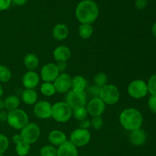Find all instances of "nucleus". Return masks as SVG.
<instances>
[{
    "label": "nucleus",
    "mask_w": 156,
    "mask_h": 156,
    "mask_svg": "<svg viewBox=\"0 0 156 156\" xmlns=\"http://www.w3.org/2000/svg\"><path fill=\"white\" fill-rule=\"evenodd\" d=\"M75 14L81 24H91L98 17L99 8L92 0H83L77 5Z\"/></svg>",
    "instance_id": "1"
},
{
    "label": "nucleus",
    "mask_w": 156,
    "mask_h": 156,
    "mask_svg": "<svg viewBox=\"0 0 156 156\" xmlns=\"http://www.w3.org/2000/svg\"><path fill=\"white\" fill-rule=\"evenodd\" d=\"M120 123L125 129L133 131L141 128L143 123V117L136 108L124 109L120 114Z\"/></svg>",
    "instance_id": "2"
},
{
    "label": "nucleus",
    "mask_w": 156,
    "mask_h": 156,
    "mask_svg": "<svg viewBox=\"0 0 156 156\" xmlns=\"http://www.w3.org/2000/svg\"><path fill=\"white\" fill-rule=\"evenodd\" d=\"M73 110L65 101L56 102L52 105V117L59 123H66L71 119Z\"/></svg>",
    "instance_id": "3"
},
{
    "label": "nucleus",
    "mask_w": 156,
    "mask_h": 156,
    "mask_svg": "<svg viewBox=\"0 0 156 156\" xmlns=\"http://www.w3.org/2000/svg\"><path fill=\"white\" fill-rule=\"evenodd\" d=\"M8 123L15 129L21 130L29 123V117L27 113L21 109H16L9 111Z\"/></svg>",
    "instance_id": "4"
},
{
    "label": "nucleus",
    "mask_w": 156,
    "mask_h": 156,
    "mask_svg": "<svg viewBox=\"0 0 156 156\" xmlns=\"http://www.w3.org/2000/svg\"><path fill=\"white\" fill-rule=\"evenodd\" d=\"M99 98L104 101L105 105H114L119 101L120 98V92L118 88L112 84H107L101 88Z\"/></svg>",
    "instance_id": "5"
},
{
    "label": "nucleus",
    "mask_w": 156,
    "mask_h": 156,
    "mask_svg": "<svg viewBox=\"0 0 156 156\" xmlns=\"http://www.w3.org/2000/svg\"><path fill=\"white\" fill-rule=\"evenodd\" d=\"M41 129L37 123H28L21 129L20 136L24 142L31 145L37 142L41 136Z\"/></svg>",
    "instance_id": "6"
},
{
    "label": "nucleus",
    "mask_w": 156,
    "mask_h": 156,
    "mask_svg": "<svg viewBox=\"0 0 156 156\" xmlns=\"http://www.w3.org/2000/svg\"><path fill=\"white\" fill-rule=\"evenodd\" d=\"M66 103L72 110L85 107L87 105V94L85 91H76L70 90L66 96Z\"/></svg>",
    "instance_id": "7"
},
{
    "label": "nucleus",
    "mask_w": 156,
    "mask_h": 156,
    "mask_svg": "<svg viewBox=\"0 0 156 156\" xmlns=\"http://www.w3.org/2000/svg\"><path fill=\"white\" fill-rule=\"evenodd\" d=\"M127 91L129 95L133 98H143L149 92L147 83L143 80H140V79L133 80L128 85Z\"/></svg>",
    "instance_id": "8"
},
{
    "label": "nucleus",
    "mask_w": 156,
    "mask_h": 156,
    "mask_svg": "<svg viewBox=\"0 0 156 156\" xmlns=\"http://www.w3.org/2000/svg\"><path fill=\"white\" fill-rule=\"evenodd\" d=\"M91 137L88 129L78 128L70 134L69 141L77 148H80L88 145L91 141Z\"/></svg>",
    "instance_id": "9"
},
{
    "label": "nucleus",
    "mask_w": 156,
    "mask_h": 156,
    "mask_svg": "<svg viewBox=\"0 0 156 156\" xmlns=\"http://www.w3.org/2000/svg\"><path fill=\"white\" fill-rule=\"evenodd\" d=\"M53 85L56 92L65 94L69 92L72 88V78L67 73H60L53 82Z\"/></svg>",
    "instance_id": "10"
},
{
    "label": "nucleus",
    "mask_w": 156,
    "mask_h": 156,
    "mask_svg": "<svg viewBox=\"0 0 156 156\" xmlns=\"http://www.w3.org/2000/svg\"><path fill=\"white\" fill-rule=\"evenodd\" d=\"M105 104L99 97L92 98L87 102L86 109L88 114L94 117H101L105 111Z\"/></svg>",
    "instance_id": "11"
},
{
    "label": "nucleus",
    "mask_w": 156,
    "mask_h": 156,
    "mask_svg": "<svg viewBox=\"0 0 156 156\" xmlns=\"http://www.w3.org/2000/svg\"><path fill=\"white\" fill-rule=\"evenodd\" d=\"M34 114L37 118L48 119L52 117V105L47 101H40L34 107Z\"/></svg>",
    "instance_id": "12"
},
{
    "label": "nucleus",
    "mask_w": 156,
    "mask_h": 156,
    "mask_svg": "<svg viewBox=\"0 0 156 156\" xmlns=\"http://www.w3.org/2000/svg\"><path fill=\"white\" fill-rule=\"evenodd\" d=\"M59 74L56 64L51 62L44 65L41 71V79L44 82H53Z\"/></svg>",
    "instance_id": "13"
},
{
    "label": "nucleus",
    "mask_w": 156,
    "mask_h": 156,
    "mask_svg": "<svg viewBox=\"0 0 156 156\" xmlns=\"http://www.w3.org/2000/svg\"><path fill=\"white\" fill-rule=\"evenodd\" d=\"M22 83L26 89H34L40 83V76L36 72L28 71L23 76Z\"/></svg>",
    "instance_id": "14"
},
{
    "label": "nucleus",
    "mask_w": 156,
    "mask_h": 156,
    "mask_svg": "<svg viewBox=\"0 0 156 156\" xmlns=\"http://www.w3.org/2000/svg\"><path fill=\"white\" fill-rule=\"evenodd\" d=\"M12 141L15 144V152L18 156H26L29 153L30 145L22 140L20 134H16L12 137Z\"/></svg>",
    "instance_id": "15"
},
{
    "label": "nucleus",
    "mask_w": 156,
    "mask_h": 156,
    "mask_svg": "<svg viewBox=\"0 0 156 156\" xmlns=\"http://www.w3.org/2000/svg\"><path fill=\"white\" fill-rule=\"evenodd\" d=\"M56 156H79L78 148L69 140H67L63 144L58 146Z\"/></svg>",
    "instance_id": "16"
},
{
    "label": "nucleus",
    "mask_w": 156,
    "mask_h": 156,
    "mask_svg": "<svg viewBox=\"0 0 156 156\" xmlns=\"http://www.w3.org/2000/svg\"><path fill=\"white\" fill-rule=\"evenodd\" d=\"M146 133L145 130L140 128L131 131L129 136V140L132 145L135 146H141L146 141Z\"/></svg>",
    "instance_id": "17"
},
{
    "label": "nucleus",
    "mask_w": 156,
    "mask_h": 156,
    "mask_svg": "<svg viewBox=\"0 0 156 156\" xmlns=\"http://www.w3.org/2000/svg\"><path fill=\"white\" fill-rule=\"evenodd\" d=\"M72 52L66 46H59L53 51V58L57 62H66L70 59Z\"/></svg>",
    "instance_id": "18"
},
{
    "label": "nucleus",
    "mask_w": 156,
    "mask_h": 156,
    "mask_svg": "<svg viewBox=\"0 0 156 156\" xmlns=\"http://www.w3.org/2000/svg\"><path fill=\"white\" fill-rule=\"evenodd\" d=\"M48 140L50 145L53 146H59L67 141L66 135L62 131L54 129L50 132L48 135Z\"/></svg>",
    "instance_id": "19"
},
{
    "label": "nucleus",
    "mask_w": 156,
    "mask_h": 156,
    "mask_svg": "<svg viewBox=\"0 0 156 156\" xmlns=\"http://www.w3.org/2000/svg\"><path fill=\"white\" fill-rule=\"evenodd\" d=\"M52 35L56 41H63L69 35V28L66 24H57L53 27Z\"/></svg>",
    "instance_id": "20"
},
{
    "label": "nucleus",
    "mask_w": 156,
    "mask_h": 156,
    "mask_svg": "<svg viewBox=\"0 0 156 156\" xmlns=\"http://www.w3.org/2000/svg\"><path fill=\"white\" fill-rule=\"evenodd\" d=\"M88 87V82L82 76H76L72 79V90L76 91H85Z\"/></svg>",
    "instance_id": "21"
},
{
    "label": "nucleus",
    "mask_w": 156,
    "mask_h": 156,
    "mask_svg": "<svg viewBox=\"0 0 156 156\" xmlns=\"http://www.w3.org/2000/svg\"><path fill=\"white\" fill-rule=\"evenodd\" d=\"M21 100L25 105H34L37 101V94L34 89H24L21 94Z\"/></svg>",
    "instance_id": "22"
},
{
    "label": "nucleus",
    "mask_w": 156,
    "mask_h": 156,
    "mask_svg": "<svg viewBox=\"0 0 156 156\" xmlns=\"http://www.w3.org/2000/svg\"><path fill=\"white\" fill-rule=\"evenodd\" d=\"M24 64L28 71H34L39 66V59L34 53H27L24 56Z\"/></svg>",
    "instance_id": "23"
},
{
    "label": "nucleus",
    "mask_w": 156,
    "mask_h": 156,
    "mask_svg": "<svg viewBox=\"0 0 156 156\" xmlns=\"http://www.w3.org/2000/svg\"><path fill=\"white\" fill-rule=\"evenodd\" d=\"M4 101L5 108L8 111H14V110L18 109L20 104H21V101H20L19 98L17 95H15V94L8 96Z\"/></svg>",
    "instance_id": "24"
},
{
    "label": "nucleus",
    "mask_w": 156,
    "mask_h": 156,
    "mask_svg": "<svg viewBox=\"0 0 156 156\" xmlns=\"http://www.w3.org/2000/svg\"><path fill=\"white\" fill-rule=\"evenodd\" d=\"M93 27L90 24H81L79 27V34L82 39H88L93 34Z\"/></svg>",
    "instance_id": "25"
},
{
    "label": "nucleus",
    "mask_w": 156,
    "mask_h": 156,
    "mask_svg": "<svg viewBox=\"0 0 156 156\" xmlns=\"http://www.w3.org/2000/svg\"><path fill=\"white\" fill-rule=\"evenodd\" d=\"M41 92L44 96L50 97V96H53V94H56V91L54 85H53V83H52V82H44V83L41 84Z\"/></svg>",
    "instance_id": "26"
},
{
    "label": "nucleus",
    "mask_w": 156,
    "mask_h": 156,
    "mask_svg": "<svg viewBox=\"0 0 156 156\" xmlns=\"http://www.w3.org/2000/svg\"><path fill=\"white\" fill-rule=\"evenodd\" d=\"M73 115L78 121H82V120L87 119L88 113L86 109V107H82V108L73 110Z\"/></svg>",
    "instance_id": "27"
},
{
    "label": "nucleus",
    "mask_w": 156,
    "mask_h": 156,
    "mask_svg": "<svg viewBox=\"0 0 156 156\" xmlns=\"http://www.w3.org/2000/svg\"><path fill=\"white\" fill-rule=\"evenodd\" d=\"M108 77L105 73H98L94 76V83L99 88H102L108 84Z\"/></svg>",
    "instance_id": "28"
},
{
    "label": "nucleus",
    "mask_w": 156,
    "mask_h": 156,
    "mask_svg": "<svg viewBox=\"0 0 156 156\" xmlns=\"http://www.w3.org/2000/svg\"><path fill=\"white\" fill-rule=\"evenodd\" d=\"M12 79L11 70L4 65H0V82H8Z\"/></svg>",
    "instance_id": "29"
},
{
    "label": "nucleus",
    "mask_w": 156,
    "mask_h": 156,
    "mask_svg": "<svg viewBox=\"0 0 156 156\" xmlns=\"http://www.w3.org/2000/svg\"><path fill=\"white\" fill-rule=\"evenodd\" d=\"M57 149L52 145L44 146L40 150L41 156H56Z\"/></svg>",
    "instance_id": "30"
},
{
    "label": "nucleus",
    "mask_w": 156,
    "mask_h": 156,
    "mask_svg": "<svg viewBox=\"0 0 156 156\" xmlns=\"http://www.w3.org/2000/svg\"><path fill=\"white\" fill-rule=\"evenodd\" d=\"M148 91L151 95L156 96V74L151 76L147 83Z\"/></svg>",
    "instance_id": "31"
},
{
    "label": "nucleus",
    "mask_w": 156,
    "mask_h": 156,
    "mask_svg": "<svg viewBox=\"0 0 156 156\" xmlns=\"http://www.w3.org/2000/svg\"><path fill=\"white\" fill-rule=\"evenodd\" d=\"M104 125V120L101 117H94L91 120V126L95 130H99Z\"/></svg>",
    "instance_id": "32"
},
{
    "label": "nucleus",
    "mask_w": 156,
    "mask_h": 156,
    "mask_svg": "<svg viewBox=\"0 0 156 156\" xmlns=\"http://www.w3.org/2000/svg\"><path fill=\"white\" fill-rule=\"evenodd\" d=\"M9 146V140L6 136L0 134V153H4Z\"/></svg>",
    "instance_id": "33"
},
{
    "label": "nucleus",
    "mask_w": 156,
    "mask_h": 156,
    "mask_svg": "<svg viewBox=\"0 0 156 156\" xmlns=\"http://www.w3.org/2000/svg\"><path fill=\"white\" fill-rule=\"evenodd\" d=\"M100 89L101 88H99L98 86H97L96 85H92L90 87L88 88V94H91L93 98L95 97H99V94H100Z\"/></svg>",
    "instance_id": "34"
},
{
    "label": "nucleus",
    "mask_w": 156,
    "mask_h": 156,
    "mask_svg": "<svg viewBox=\"0 0 156 156\" xmlns=\"http://www.w3.org/2000/svg\"><path fill=\"white\" fill-rule=\"evenodd\" d=\"M148 105L150 111L156 114V96L151 95L148 101Z\"/></svg>",
    "instance_id": "35"
},
{
    "label": "nucleus",
    "mask_w": 156,
    "mask_h": 156,
    "mask_svg": "<svg viewBox=\"0 0 156 156\" xmlns=\"http://www.w3.org/2000/svg\"><path fill=\"white\" fill-rule=\"evenodd\" d=\"M135 6L137 9L143 10L147 6V0H136Z\"/></svg>",
    "instance_id": "36"
},
{
    "label": "nucleus",
    "mask_w": 156,
    "mask_h": 156,
    "mask_svg": "<svg viewBox=\"0 0 156 156\" xmlns=\"http://www.w3.org/2000/svg\"><path fill=\"white\" fill-rule=\"evenodd\" d=\"M12 0H0V12L7 10L11 5Z\"/></svg>",
    "instance_id": "37"
},
{
    "label": "nucleus",
    "mask_w": 156,
    "mask_h": 156,
    "mask_svg": "<svg viewBox=\"0 0 156 156\" xmlns=\"http://www.w3.org/2000/svg\"><path fill=\"white\" fill-rule=\"evenodd\" d=\"M79 126L80 129H88V128L91 126V120L85 119V120H82V121H79Z\"/></svg>",
    "instance_id": "38"
},
{
    "label": "nucleus",
    "mask_w": 156,
    "mask_h": 156,
    "mask_svg": "<svg viewBox=\"0 0 156 156\" xmlns=\"http://www.w3.org/2000/svg\"><path fill=\"white\" fill-rule=\"evenodd\" d=\"M56 66H57L58 70H59V73H63L65 70L66 69V62H57L56 63Z\"/></svg>",
    "instance_id": "39"
},
{
    "label": "nucleus",
    "mask_w": 156,
    "mask_h": 156,
    "mask_svg": "<svg viewBox=\"0 0 156 156\" xmlns=\"http://www.w3.org/2000/svg\"><path fill=\"white\" fill-rule=\"evenodd\" d=\"M8 115H9V112L4 111V110L0 111V122L7 121Z\"/></svg>",
    "instance_id": "40"
},
{
    "label": "nucleus",
    "mask_w": 156,
    "mask_h": 156,
    "mask_svg": "<svg viewBox=\"0 0 156 156\" xmlns=\"http://www.w3.org/2000/svg\"><path fill=\"white\" fill-rule=\"evenodd\" d=\"M17 5H23L27 2V0H12Z\"/></svg>",
    "instance_id": "41"
},
{
    "label": "nucleus",
    "mask_w": 156,
    "mask_h": 156,
    "mask_svg": "<svg viewBox=\"0 0 156 156\" xmlns=\"http://www.w3.org/2000/svg\"><path fill=\"white\" fill-rule=\"evenodd\" d=\"M5 109V101L0 98V111H3Z\"/></svg>",
    "instance_id": "42"
},
{
    "label": "nucleus",
    "mask_w": 156,
    "mask_h": 156,
    "mask_svg": "<svg viewBox=\"0 0 156 156\" xmlns=\"http://www.w3.org/2000/svg\"><path fill=\"white\" fill-rule=\"evenodd\" d=\"M152 34H153L154 36L156 37V22L153 24V26H152Z\"/></svg>",
    "instance_id": "43"
},
{
    "label": "nucleus",
    "mask_w": 156,
    "mask_h": 156,
    "mask_svg": "<svg viewBox=\"0 0 156 156\" xmlns=\"http://www.w3.org/2000/svg\"><path fill=\"white\" fill-rule=\"evenodd\" d=\"M2 94H3V88H2V85H0V98H2Z\"/></svg>",
    "instance_id": "44"
},
{
    "label": "nucleus",
    "mask_w": 156,
    "mask_h": 156,
    "mask_svg": "<svg viewBox=\"0 0 156 156\" xmlns=\"http://www.w3.org/2000/svg\"><path fill=\"white\" fill-rule=\"evenodd\" d=\"M0 156H5V155H3V153H0Z\"/></svg>",
    "instance_id": "45"
},
{
    "label": "nucleus",
    "mask_w": 156,
    "mask_h": 156,
    "mask_svg": "<svg viewBox=\"0 0 156 156\" xmlns=\"http://www.w3.org/2000/svg\"><path fill=\"white\" fill-rule=\"evenodd\" d=\"M147 1H148V0H147Z\"/></svg>",
    "instance_id": "46"
}]
</instances>
